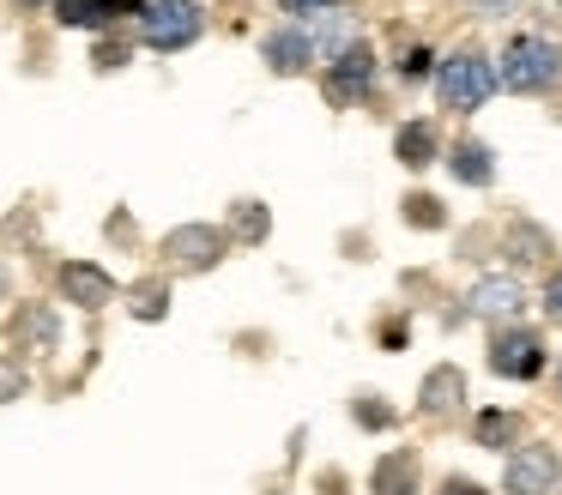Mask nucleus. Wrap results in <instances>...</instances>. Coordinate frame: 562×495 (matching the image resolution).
Here are the masks:
<instances>
[{"label":"nucleus","mask_w":562,"mask_h":495,"mask_svg":"<svg viewBox=\"0 0 562 495\" xmlns=\"http://www.w3.org/2000/svg\"><path fill=\"white\" fill-rule=\"evenodd\" d=\"M429 85H436V103L448 115H477L502 91V72H496V55H484L477 43H460L436 60V79Z\"/></svg>","instance_id":"1"},{"label":"nucleus","mask_w":562,"mask_h":495,"mask_svg":"<svg viewBox=\"0 0 562 495\" xmlns=\"http://www.w3.org/2000/svg\"><path fill=\"white\" fill-rule=\"evenodd\" d=\"M496 72H502V91L544 97L562 85V43L557 36H538V31H514L496 55Z\"/></svg>","instance_id":"2"},{"label":"nucleus","mask_w":562,"mask_h":495,"mask_svg":"<svg viewBox=\"0 0 562 495\" xmlns=\"http://www.w3.org/2000/svg\"><path fill=\"white\" fill-rule=\"evenodd\" d=\"M484 362H490V374H502V381L526 386V381H538V374L550 369V345H544V333H538V326L508 320V326H490Z\"/></svg>","instance_id":"3"},{"label":"nucleus","mask_w":562,"mask_h":495,"mask_svg":"<svg viewBox=\"0 0 562 495\" xmlns=\"http://www.w3.org/2000/svg\"><path fill=\"white\" fill-rule=\"evenodd\" d=\"M139 43L158 48V55H182V48H194L200 36H206V7L200 0H146V12H139Z\"/></svg>","instance_id":"4"},{"label":"nucleus","mask_w":562,"mask_h":495,"mask_svg":"<svg viewBox=\"0 0 562 495\" xmlns=\"http://www.w3.org/2000/svg\"><path fill=\"white\" fill-rule=\"evenodd\" d=\"M158 254H164V272L200 278V272H212V266H224V254H231V229L224 224H176V229H164Z\"/></svg>","instance_id":"5"},{"label":"nucleus","mask_w":562,"mask_h":495,"mask_svg":"<svg viewBox=\"0 0 562 495\" xmlns=\"http://www.w3.org/2000/svg\"><path fill=\"white\" fill-rule=\"evenodd\" d=\"M375 79H381V60H375V43H351L345 55L321 60V91H327L333 109H357L375 97Z\"/></svg>","instance_id":"6"},{"label":"nucleus","mask_w":562,"mask_h":495,"mask_svg":"<svg viewBox=\"0 0 562 495\" xmlns=\"http://www.w3.org/2000/svg\"><path fill=\"white\" fill-rule=\"evenodd\" d=\"M465 320H484V326H508L526 314V302H532V290H526L520 272H484L465 284Z\"/></svg>","instance_id":"7"},{"label":"nucleus","mask_w":562,"mask_h":495,"mask_svg":"<svg viewBox=\"0 0 562 495\" xmlns=\"http://www.w3.org/2000/svg\"><path fill=\"white\" fill-rule=\"evenodd\" d=\"M562 483V453L550 441H520L502 465V495H550Z\"/></svg>","instance_id":"8"},{"label":"nucleus","mask_w":562,"mask_h":495,"mask_svg":"<svg viewBox=\"0 0 562 495\" xmlns=\"http://www.w3.org/2000/svg\"><path fill=\"white\" fill-rule=\"evenodd\" d=\"M260 60H267L272 79H303V72H315V36H308V24H272L267 36H260Z\"/></svg>","instance_id":"9"},{"label":"nucleus","mask_w":562,"mask_h":495,"mask_svg":"<svg viewBox=\"0 0 562 495\" xmlns=\"http://www.w3.org/2000/svg\"><path fill=\"white\" fill-rule=\"evenodd\" d=\"M7 333H13V350L19 357H55L61 350V314H55V302H19L13 308V320H7Z\"/></svg>","instance_id":"10"},{"label":"nucleus","mask_w":562,"mask_h":495,"mask_svg":"<svg viewBox=\"0 0 562 495\" xmlns=\"http://www.w3.org/2000/svg\"><path fill=\"white\" fill-rule=\"evenodd\" d=\"M55 284H61V302H74V308H86V314H98L115 302V278L103 272L98 260H61Z\"/></svg>","instance_id":"11"},{"label":"nucleus","mask_w":562,"mask_h":495,"mask_svg":"<svg viewBox=\"0 0 562 495\" xmlns=\"http://www.w3.org/2000/svg\"><path fill=\"white\" fill-rule=\"evenodd\" d=\"M472 386H465L460 362H436V369L417 381V417H448V410H465Z\"/></svg>","instance_id":"12"},{"label":"nucleus","mask_w":562,"mask_h":495,"mask_svg":"<svg viewBox=\"0 0 562 495\" xmlns=\"http://www.w3.org/2000/svg\"><path fill=\"white\" fill-rule=\"evenodd\" d=\"M441 164H448V176L460 181V188H472V193H484V188H496V151H490L484 139H472V133H460V139L441 151Z\"/></svg>","instance_id":"13"},{"label":"nucleus","mask_w":562,"mask_h":495,"mask_svg":"<svg viewBox=\"0 0 562 495\" xmlns=\"http://www.w3.org/2000/svg\"><path fill=\"white\" fill-rule=\"evenodd\" d=\"M146 0H55V24L61 31H110L115 19H139Z\"/></svg>","instance_id":"14"},{"label":"nucleus","mask_w":562,"mask_h":495,"mask_svg":"<svg viewBox=\"0 0 562 495\" xmlns=\"http://www.w3.org/2000/svg\"><path fill=\"white\" fill-rule=\"evenodd\" d=\"M526 441V417L508 405H477L472 410V447H484V453H514V447Z\"/></svg>","instance_id":"15"},{"label":"nucleus","mask_w":562,"mask_h":495,"mask_svg":"<svg viewBox=\"0 0 562 495\" xmlns=\"http://www.w3.org/2000/svg\"><path fill=\"white\" fill-rule=\"evenodd\" d=\"M417 490H424V465H417L412 447H387L369 465V495H417Z\"/></svg>","instance_id":"16"},{"label":"nucleus","mask_w":562,"mask_h":495,"mask_svg":"<svg viewBox=\"0 0 562 495\" xmlns=\"http://www.w3.org/2000/svg\"><path fill=\"white\" fill-rule=\"evenodd\" d=\"M441 127L436 121H400L393 127V164H405V169H429V164H441Z\"/></svg>","instance_id":"17"},{"label":"nucleus","mask_w":562,"mask_h":495,"mask_svg":"<svg viewBox=\"0 0 562 495\" xmlns=\"http://www.w3.org/2000/svg\"><path fill=\"white\" fill-rule=\"evenodd\" d=\"M303 24H308V36H315L321 60H333V55H345L351 43H363V24H357L351 7H327V12H315V19H303Z\"/></svg>","instance_id":"18"},{"label":"nucleus","mask_w":562,"mask_h":495,"mask_svg":"<svg viewBox=\"0 0 562 495\" xmlns=\"http://www.w3.org/2000/svg\"><path fill=\"white\" fill-rule=\"evenodd\" d=\"M224 229H231V241H243V248H260V241L272 236V205L236 200L231 212H224Z\"/></svg>","instance_id":"19"},{"label":"nucleus","mask_w":562,"mask_h":495,"mask_svg":"<svg viewBox=\"0 0 562 495\" xmlns=\"http://www.w3.org/2000/svg\"><path fill=\"white\" fill-rule=\"evenodd\" d=\"M508 260L514 266H544L550 260V236L532 224V217H514L508 224Z\"/></svg>","instance_id":"20"},{"label":"nucleus","mask_w":562,"mask_h":495,"mask_svg":"<svg viewBox=\"0 0 562 495\" xmlns=\"http://www.w3.org/2000/svg\"><path fill=\"white\" fill-rule=\"evenodd\" d=\"M127 314L134 320H164L170 314V278H139V284H127Z\"/></svg>","instance_id":"21"},{"label":"nucleus","mask_w":562,"mask_h":495,"mask_svg":"<svg viewBox=\"0 0 562 495\" xmlns=\"http://www.w3.org/2000/svg\"><path fill=\"white\" fill-rule=\"evenodd\" d=\"M400 217H405L412 229H448V205H441L436 193H417V188L400 200Z\"/></svg>","instance_id":"22"},{"label":"nucleus","mask_w":562,"mask_h":495,"mask_svg":"<svg viewBox=\"0 0 562 495\" xmlns=\"http://www.w3.org/2000/svg\"><path fill=\"white\" fill-rule=\"evenodd\" d=\"M31 393V369L19 350H0V405H13V398Z\"/></svg>","instance_id":"23"},{"label":"nucleus","mask_w":562,"mask_h":495,"mask_svg":"<svg viewBox=\"0 0 562 495\" xmlns=\"http://www.w3.org/2000/svg\"><path fill=\"white\" fill-rule=\"evenodd\" d=\"M351 417L363 423V429H393V423H400V410H393L381 393H357L351 398Z\"/></svg>","instance_id":"24"},{"label":"nucleus","mask_w":562,"mask_h":495,"mask_svg":"<svg viewBox=\"0 0 562 495\" xmlns=\"http://www.w3.org/2000/svg\"><path fill=\"white\" fill-rule=\"evenodd\" d=\"M393 72H400L405 85H424V79H436V48H429V43H412V48L400 55V67H393Z\"/></svg>","instance_id":"25"},{"label":"nucleus","mask_w":562,"mask_h":495,"mask_svg":"<svg viewBox=\"0 0 562 495\" xmlns=\"http://www.w3.org/2000/svg\"><path fill=\"white\" fill-rule=\"evenodd\" d=\"M538 308H544L550 326H562V266H550L544 284H538Z\"/></svg>","instance_id":"26"},{"label":"nucleus","mask_w":562,"mask_h":495,"mask_svg":"<svg viewBox=\"0 0 562 495\" xmlns=\"http://www.w3.org/2000/svg\"><path fill=\"white\" fill-rule=\"evenodd\" d=\"M272 7H279V12H291V19H296V24H303V19H315V12H327V7H339V0H272Z\"/></svg>","instance_id":"27"},{"label":"nucleus","mask_w":562,"mask_h":495,"mask_svg":"<svg viewBox=\"0 0 562 495\" xmlns=\"http://www.w3.org/2000/svg\"><path fill=\"white\" fill-rule=\"evenodd\" d=\"M98 72H115V67H127V43H98Z\"/></svg>","instance_id":"28"},{"label":"nucleus","mask_w":562,"mask_h":495,"mask_svg":"<svg viewBox=\"0 0 562 495\" xmlns=\"http://www.w3.org/2000/svg\"><path fill=\"white\" fill-rule=\"evenodd\" d=\"M477 19H508V12H520V0H472Z\"/></svg>","instance_id":"29"},{"label":"nucleus","mask_w":562,"mask_h":495,"mask_svg":"<svg viewBox=\"0 0 562 495\" xmlns=\"http://www.w3.org/2000/svg\"><path fill=\"white\" fill-rule=\"evenodd\" d=\"M436 495H490V490H484V483H472V477H448Z\"/></svg>","instance_id":"30"},{"label":"nucleus","mask_w":562,"mask_h":495,"mask_svg":"<svg viewBox=\"0 0 562 495\" xmlns=\"http://www.w3.org/2000/svg\"><path fill=\"white\" fill-rule=\"evenodd\" d=\"M381 345L400 350V345H405V320H387V326H381Z\"/></svg>","instance_id":"31"},{"label":"nucleus","mask_w":562,"mask_h":495,"mask_svg":"<svg viewBox=\"0 0 562 495\" xmlns=\"http://www.w3.org/2000/svg\"><path fill=\"white\" fill-rule=\"evenodd\" d=\"M19 12H37V7H55V0H13Z\"/></svg>","instance_id":"32"},{"label":"nucleus","mask_w":562,"mask_h":495,"mask_svg":"<svg viewBox=\"0 0 562 495\" xmlns=\"http://www.w3.org/2000/svg\"><path fill=\"white\" fill-rule=\"evenodd\" d=\"M557 398H562V362H557Z\"/></svg>","instance_id":"33"}]
</instances>
